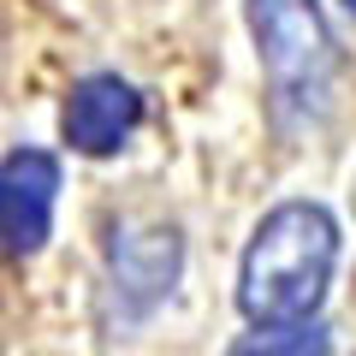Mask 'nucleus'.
Segmentation results:
<instances>
[{"mask_svg": "<svg viewBox=\"0 0 356 356\" xmlns=\"http://www.w3.org/2000/svg\"><path fill=\"white\" fill-rule=\"evenodd\" d=\"M143 125V95L113 72H95L65 95V143L77 154H119Z\"/></svg>", "mask_w": 356, "mask_h": 356, "instance_id": "nucleus-4", "label": "nucleus"}, {"mask_svg": "<svg viewBox=\"0 0 356 356\" xmlns=\"http://www.w3.org/2000/svg\"><path fill=\"white\" fill-rule=\"evenodd\" d=\"M250 36L280 131L315 125L339 77V42L327 30L321 0H250Z\"/></svg>", "mask_w": 356, "mask_h": 356, "instance_id": "nucleus-2", "label": "nucleus"}, {"mask_svg": "<svg viewBox=\"0 0 356 356\" xmlns=\"http://www.w3.org/2000/svg\"><path fill=\"white\" fill-rule=\"evenodd\" d=\"M327 350L332 344L315 321H273L261 332H243L226 356H327Z\"/></svg>", "mask_w": 356, "mask_h": 356, "instance_id": "nucleus-6", "label": "nucleus"}, {"mask_svg": "<svg viewBox=\"0 0 356 356\" xmlns=\"http://www.w3.org/2000/svg\"><path fill=\"white\" fill-rule=\"evenodd\" d=\"M344 6H350V18H356V0H344Z\"/></svg>", "mask_w": 356, "mask_h": 356, "instance_id": "nucleus-7", "label": "nucleus"}, {"mask_svg": "<svg viewBox=\"0 0 356 356\" xmlns=\"http://www.w3.org/2000/svg\"><path fill=\"white\" fill-rule=\"evenodd\" d=\"M60 202V161L42 149H13L0 161V250L36 255L54 232Z\"/></svg>", "mask_w": 356, "mask_h": 356, "instance_id": "nucleus-3", "label": "nucleus"}, {"mask_svg": "<svg viewBox=\"0 0 356 356\" xmlns=\"http://www.w3.org/2000/svg\"><path fill=\"white\" fill-rule=\"evenodd\" d=\"M107 267H113V291L143 315L172 291L178 267H184V243L172 226H125L107 243Z\"/></svg>", "mask_w": 356, "mask_h": 356, "instance_id": "nucleus-5", "label": "nucleus"}, {"mask_svg": "<svg viewBox=\"0 0 356 356\" xmlns=\"http://www.w3.org/2000/svg\"><path fill=\"white\" fill-rule=\"evenodd\" d=\"M339 267V220L321 202H280L250 232L238 267V309L261 327L309 321Z\"/></svg>", "mask_w": 356, "mask_h": 356, "instance_id": "nucleus-1", "label": "nucleus"}]
</instances>
